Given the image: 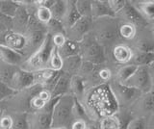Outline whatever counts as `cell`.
I'll use <instances>...</instances> for the list:
<instances>
[{
    "mask_svg": "<svg viewBox=\"0 0 154 129\" xmlns=\"http://www.w3.org/2000/svg\"><path fill=\"white\" fill-rule=\"evenodd\" d=\"M54 48L55 46L52 42V36L47 34L42 45L25 60V62L22 64L21 69L28 71H38L48 69V64H49L50 57Z\"/></svg>",
    "mask_w": 154,
    "mask_h": 129,
    "instance_id": "obj_1",
    "label": "cell"
},
{
    "mask_svg": "<svg viewBox=\"0 0 154 129\" xmlns=\"http://www.w3.org/2000/svg\"><path fill=\"white\" fill-rule=\"evenodd\" d=\"M75 97L73 94H66L61 97L57 102L53 113L52 128H67L74 121L73 105Z\"/></svg>",
    "mask_w": 154,
    "mask_h": 129,
    "instance_id": "obj_2",
    "label": "cell"
},
{
    "mask_svg": "<svg viewBox=\"0 0 154 129\" xmlns=\"http://www.w3.org/2000/svg\"><path fill=\"white\" fill-rule=\"evenodd\" d=\"M118 22L112 17H104L94 20V37L101 45H108L118 39L119 34Z\"/></svg>",
    "mask_w": 154,
    "mask_h": 129,
    "instance_id": "obj_3",
    "label": "cell"
},
{
    "mask_svg": "<svg viewBox=\"0 0 154 129\" xmlns=\"http://www.w3.org/2000/svg\"><path fill=\"white\" fill-rule=\"evenodd\" d=\"M87 35L80 42V55L84 62H88L94 66H100L105 61L104 46L95 39L94 35Z\"/></svg>",
    "mask_w": 154,
    "mask_h": 129,
    "instance_id": "obj_4",
    "label": "cell"
},
{
    "mask_svg": "<svg viewBox=\"0 0 154 129\" xmlns=\"http://www.w3.org/2000/svg\"><path fill=\"white\" fill-rule=\"evenodd\" d=\"M109 89L114 95L118 106H122L123 108H126L130 105L132 106L143 94L140 91L125 84L119 83L117 80L109 84Z\"/></svg>",
    "mask_w": 154,
    "mask_h": 129,
    "instance_id": "obj_5",
    "label": "cell"
},
{
    "mask_svg": "<svg viewBox=\"0 0 154 129\" xmlns=\"http://www.w3.org/2000/svg\"><path fill=\"white\" fill-rule=\"evenodd\" d=\"M60 97L52 98L45 107L33 112L29 116L30 129H51L53 122V113Z\"/></svg>",
    "mask_w": 154,
    "mask_h": 129,
    "instance_id": "obj_6",
    "label": "cell"
},
{
    "mask_svg": "<svg viewBox=\"0 0 154 129\" xmlns=\"http://www.w3.org/2000/svg\"><path fill=\"white\" fill-rule=\"evenodd\" d=\"M38 84L37 71H28L17 66L12 76L9 86L19 92L22 90L30 89Z\"/></svg>",
    "mask_w": 154,
    "mask_h": 129,
    "instance_id": "obj_7",
    "label": "cell"
},
{
    "mask_svg": "<svg viewBox=\"0 0 154 129\" xmlns=\"http://www.w3.org/2000/svg\"><path fill=\"white\" fill-rule=\"evenodd\" d=\"M125 85L140 91L142 94L151 92V81L149 75L148 66H139L136 72L130 78Z\"/></svg>",
    "mask_w": 154,
    "mask_h": 129,
    "instance_id": "obj_8",
    "label": "cell"
},
{
    "mask_svg": "<svg viewBox=\"0 0 154 129\" xmlns=\"http://www.w3.org/2000/svg\"><path fill=\"white\" fill-rule=\"evenodd\" d=\"M130 111L134 118H149L154 114V94H143Z\"/></svg>",
    "mask_w": 154,
    "mask_h": 129,
    "instance_id": "obj_9",
    "label": "cell"
},
{
    "mask_svg": "<svg viewBox=\"0 0 154 129\" xmlns=\"http://www.w3.org/2000/svg\"><path fill=\"white\" fill-rule=\"evenodd\" d=\"M94 27V18L82 17L69 30L66 31V35H69V39L80 42L84 38L90 34V31Z\"/></svg>",
    "mask_w": 154,
    "mask_h": 129,
    "instance_id": "obj_10",
    "label": "cell"
},
{
    "mask_svg": "<svg viewBox=\"0 0 154 129\" xmlns=\"http://www.w3.org/2000/svg\"><path fill=\"white\" fill-rule=\"evenodd\" d=\"M119 14H120V15L122 16V17L126 20L127 23L133 24L136 27H140V28H142V29H143L144 27H146L148 24V22L144 20L143 17L140 14V12L135 8L132 2L127 1L125 7Z\"/></svg>",
    "mask_w": 154,
    "mask_h": 129,
    "instance_id": "obj_11",
    "label": "cell"
},
{
    "mask_svg": "<svg viewBox=\"0 0 154 129\" xmlns=\"http://www.w3.org/2000/svg\"><path fill=\"white\" fill-rule=\"evenodd\" d=\"M24 57L25 55L22 52L17 51L3 44H0V59L6 65L12 66H20L25 62Z\"/></svg>",
    "mask_w": 154,
    "mask_h": 129,
    "instance_id": "obj_12",
    "label": "cell"
},
{
    "mask_svg": "<svg viewBox=\"0 0 154 129\" xmlns=\"http://www.w3.org/2000/svg\"><path fill=\"white\" fill-rule=\"evenodd\" d=\"M71 77L69 73H66L62 70L61 75L58 78L57 82L54 86V88L51 91V97L52 98L61 97L66 94H69L70 92V83Z\"/></svg>",
    "mask_w": 154,
    "mask_h": 129,
    "instance_id": "obj_13",
    "label": "cell"
},
{
    "mask_svg": "<svg viewBox=\"0 0 154 129\" xmlns=\"http://www.w3.org/2000/svg\"><path fill=\"white\" fill-rule=\"evenodd\" d=\"M91 4H93V14H91V17H93L94 20H100V18L104 17H117V15L114 13L112 8L110 7L108 1H105V0H95V1H91Z\"/></svg>",
    "mask_w": 154,
    "mask_h": 129,
    "instance_id": "obj_14",
    "label": "cell"
},
{
    "mask_svg": "<svg viewBox=\"0 0 154 129\" xmlns=\"http://www.w3.org/2000/svg\"><path fill=\"white\" fill-rule=\"evenodd\" d=\"M5 45H7L11 48L20 51L26 48L27 45V39L26 36L19 32H12L8 31L6 36H5Z\"/></svg>",
    "mask_w": 154,
    "mask_h": 129,
    "instance_id": "obj_15",
    "label": "cell"
},
{
    "mask_svg": "<svg viewBox=\"0 0 154 129\" xmlns=\"http://www.w3.org/2000/svg\"><path fill=\"white\" fill-rule=\"evenodd\" d=\"M136 48L139 52H154V34L151 31L140 33L136 40Z\"/></svg>",
    "mask_w": 154,
    "mask_h": 129,
    "instance_id": "obj_16",
    "label": "cell"
},
{
    "mask_svg": "<svg viewBox=\"0 0 154 129\" xmlns=\"http://www.w3.org/2000/svg\"><path fill=\"white\" fill-rule=\"evenodd\" d=\"M81 17H82L76 7V1H67L66 12L63 18V23H64L66 31L69 30Z\"/></svg>",
    "mask_w": 154,
    "mask_h": 129,
    "instance_id": "obj_17",
    "label": "cell"
},
{
    "mask_svg": "<svg viewBox=\"0 0 154 129\" xmlns=\"http://www.w3.org/2000/svg\"><path fill=\"white\" fill-rule=\"evenodd\" d=\"M135 8L140 12L143 18L147 22L154 20V1L153 0H144V1L132 2Z\"/></svg>",
    "mask_w": 154,
    "mask_h": 129,
    "instance_id": "obj_18",
    "label": "cell"
},
{
    "mask_svg": "<svg viewBox=\"0 0 154 129\" xmlns=\"http://www.w3.org/2000/svg\"><path fill=\"white\" fill-rule=\"evenodd\" d=\"M58 51H59V54L64 60L70 58V57L80 55V44L67 38L65 45L61 46L60 48H58Z\"/></svg>",
    "mask_w": 154,
    "mask_h": 129,
    "instance_id": "obj_19",
    "label": "cell"
},
{
    "mask_svg": "<svg viewBox=\"0 0 154 129\" xmlns=\"http://www.w3.org/2000/svg\"><path fill=\"white\" fill-rule=\"evenodd\" d=\"M112 54L114 59L120 64L128 63L133 58V52L132 49L125 45H117L112 51Z\"/></svg>",
    "mask_w": 154,
    "mask_h": 129,
    "instance_id": "obj_20",
    "label": "cell"
},
{
    "mask_svg": "<svg viewBox=\"0 0 154 129\" xmlns=\"http://www.w3.org/2000/svg\"><path fill=\"white\" fill-rule=\"evenodd\" d=\"M82 64H83V59H82L81 55L70 57V58H67V59L64 60V68H63V71L66 73H69L71 76L77 75V73L80 72Z\"/></svg>",
    "mask_w": 154,
    "mask_h": 129,
    "instance_id": "obj_21",
    "label": "cell"
},
{
    "mask_svg": "<svg viewBox=\"0 0 154 129\" xmlns=\"http://www.w3.org/2000/svg\"><path fill=\"white\" fill-rule=\"evenodd\" d=\"M85 90H86V80L79 74L72 76L71 83H70V92L72 93V94L76 98L79 99L80 97H84Z\"/></svg>",
    "mask_w": 154,
    "mask_h": 129,
    "instance_id": "obj_22",
    "label": "cell"
},
{
    "mask_svg": "<svg viewBox=\"0 0 154 129\" xmlns=\"http://www.w3.org/2000/svg\"><path fill=\"white\" fill-rule=\"evenodd\" d=\"M31 15L28 13L27 9L25 6L19 5V8L16 13V16L14 17V27L17 28H22L24 31L26 30V27L28 25V22L30 20Z\"/></svg>",
    "mask_w": 154,
    "mask_h": 129,
    "instance_id": "obj_23",
    "label": "cell"
},
{
    "mask_svg": "<svg viewBox=\"0 0 154 129\" xmlns=\"http://www.w3.org/2000/svg\"><path fill=\"white\" fill-rule=\"evenodd\" d=\"M138 66H149L154 64V52H139L133 55L131 60Z\"/></svg>",
    "mask_w": 154,
    "mask_h": 129,
    "instance_id": "obj_24",
    "label": "cell"
},
{
    "mask_svg": "<svg viewBox=\"0 0 154 129\" xmlns=\"http://www.w3.org/2000/svg\"><path fill=\"white\" fill-rule=\"evenodd\" d=\"M139 66L134 64H129L122 66L117 72V80L119 83L125 84L127 81L132 77L134 73L136 72Z\"/></svg>",
    "mask_w": 154,
    "mask_h": 129,
    "instance_id": "obj_25",
    "label": "cell"
},
{
    "mask_svg": "<svg viewBox=\"0 0 154 129\" xmlns=\"http://www.w3.org/2000/svg\"><path fill=\"white\" fill-rule=\"evenodd\" d=\"M19 4L13 0H0V13L4 14L8 17H14L16 16Z\"/></svg>",
    "mask_w": 154,
    "mask_h": 129,
    "instance_id": "obj_26",
    "label": "cell"
},
{
    "mask_svg": "<svg viewBox=\"0 0 154 129\" xmlns=\"http://www.w3.org/2000/svg\"><path fill=\"white\" fill-rule=\"evenodd\" d=\"M99 129H120V121L117 114L109 115L100 121Z\"/></svg>",
    "mask_w": 154,
    "mask_h": 129,
    "instance_id": "obj_27",
    "label": "cell"
},
{
    "mask_svg": "<svg viewBox=\"0 0 154 129\" xmlns=\"http://www.w3.org/2000/svg\"><path fill=\"white\" fill-rule=\"evenodd\" d=\"M46 29L48 34L51 36H54L57 34H64L66 35V29L62 20L52 18V20L46 24Z\"/></svg>",
    "mask_w": 154,
    "mask_h": 129,
    "instance_id": "obj_28",
    "label": "cell"
},
{
    "mask_svg": "<svg viewBox=\"0 0 154 129\" xmlns=\"http://www.w3.org/2000/svg\"><path fill=\"white\" fill-rule=\"evenodd\" d=\"M66 6H67V1H64V0H56L54 5L50 8V11L52 13L53 18L59 20L63 21L66 12Z\"/></svg>",
    "mask_w": 154,
    "mask_h": 129,
    "instance_id": "obj_29",
    "label": "cell"
},
{
    "mask_svg": "<svg viewBox=\"0 0 154 129\" xmlns=\"http://www.w3.org/2000/svg\"><path fill=\"white\" fill-rule=\"evenodd\" d=\"M28 118H29V114L27 112L17 113L13 117L14 118L13 129H30Z\"/></svg>",
    "mask_w": 154,
    "mask_h": 129,
    "instance_id": "obj_30",
    "label": "cell"
},
{
    "mask_svg": "<svg viewBox=\"0 0 154 129\" xmlns=\"http://www.w3.org/2000/svg\"><path fill=\"white\" fill-rule=\"evenodd\" d=\"M119 36L125 40H133L137 36V27L130 23H122L119 28Z\"/></svg>",
    "mask_w": 154,
    "mask_h": 129,
    "instance_id": "obj_31",
    "label": "cell"
},
{
    "mask_svg": "<svg viewBox=\"0 0 154 129\" xmlns=\"http://www.w3.org/2000/svg\"><path fill=\"white\" fill-rule=\"evenodd\" d=\"M63 68H64V59H63L61 55L59 54L58 48L55 47L50 57L49 64H48V69H51L55 71H62Z\"/></svg>",
    "mask_w": 154,
    "mask_h": 129,
    "instance_id": "obj_32",
    "label": "cell"
},
{
    "mask_svg": "<svg viewBox=\"0 0 154 129\" xmlns=\"http://www.w3.org/2000/svg\"><path fill=\"white\" fill-rule=\"evenodd\" d=\"M76 7L81 17H91V14H93L91 1H89V0H78V1H76Z\"/></svg>",
    "mask_w": 154,
    "mask_h": 129,
    "instance_id": "obj_33",
    "label": "cell"
},
{
    "mask_svg": "<svg viewBox=\"0 0 154 129\" xmlns=\"http://www.w3.org/2000/svg\"><path fill=\"white\" fill-rule=\"evenodd\" d=\"M36 17L41 23L46 25L47 23L53 18V16H52V13L50 11V9L40 6V7H38V9H37Z\"/></svg>",
    "mask_w": 154,
    "mask_h": 129,
    "instance_id": "obj_34",
    "label": "cell"
},
{
    "mask_svg": "<svg viewBox=\"0 0 154 129\" xmlns=\"http://www.w3.org/2000/svg\"><path fill=\"white\" fill-rule=\"evenodd\" d=\"M73 118L75 119H84L87 118V112L85 110V107L82 105L80 100L78 98L74 99V105H73Z\"/></svg>",
    "mask_w": 154,
    "mask_h": 129,
    "instance_id": "obj_35",
    "label": "cell"
},
{
    "mask_svg": "<svg viewBox=\"0 0 154 129\" xmlns=\"http://www.w3.org/2000/svg\"><path fill=\"white\" fill-rule=\"evenodd\" d=\"M17 93H18L17 91L13 89L12 87H10L8 84L0 80V101L7 97L16 95Z\"/></svg>",
    "mask_w": 154,
    "mask_h": 129,
    "instance_id": "obj_36",
    "label": "cell"
},
{
    "mask_svg": "<svg viewBox=\"0 0 154 129\" xmlns=\"http://www.w3.org/2000/svg\"><path fill=\"white\" fill-rule=\"evenodd\" d=\"M149 118H134L126 129H146Z\"/></svg>",
    "mask_w": 154,
    "mask_h": 129,
    "instance_id": "obj_37",
    "label": "cell"
},
{
    "mask_svg": "<svg viewBox=\"0 0 154 129\" xmlns=\"http://www.w3.org/2000/svg\"><path fill=\"white\" fill-rule=\"evenodd\" d=\"M47 103H48V102L45 101V100H43L42 98H41V97L37 94L36 97H32V98L30 99V101H29V106H30V107L34 110L33 112H35V111H38V110L42 109Z\"/></svg>",
    "mask_w": 154,
    "mask_h": 129,
    "instance_id": "obj_38",
    "label": "cell"
},
{
    "mask_svg": "<svg viewBox=\"0 0 154 129\" xmlns=\"http://www.w3.org/2000/svg\"><path fill=\"white\" fill-rule=\"evenodd\" d=\"M108 2L110 7L112 8V10L117 15V17L119 15V13L122 10L127 3V1H125V0H108Z\"/></svg>",
    "mask_w": 154,
    "mask_h": 129,
    "instance_id": "obj_39",
    "label": "cell"
},
{
    "mask_svg": "<svg viewBox=\"0 0 154 129\" xmlns=\"http://www.w3.org/2000/svg\"><path fill=\"white\" fill-rule=\"evenodd\" d=\"M14 118L11 116H4L0 118V129H13Z\"/></svg>",
    "mask_w": 154,
    "mask_h": 129,
    "instance_id": "obj_40",
    "label": "cell"
},
{
    "mask_svg": "<svg viewBox=\"0 0 154 129\" xmlns=\"http://www.w3.org/2000/svg\"><path fill=\"white\" fill-rule=\"evenodd\" d=\"M66 40H67L66 35H64V34H57V35L52 36V42L56 48H60L61 46L64 45Z\"/></svg>",
    "mask_w": 154,
    "mask_h": 129,
    "instance_id": "obj_41",
    "label": "cell"
},
{
    "mask_svg": "<svg viewBox=\"0 0 154 129\" xmlns=\"http://www.w3.org/2000/svg\"><path fill=\"white\" fill-rule=\"evenodd\" d=\"M97 74L99 78L103 81V82H109L112 77V72L108 68H102L97 71Z\"/></svg>",
    "mask_w": 154,
    "mask_h": 129,
    "instance_id": "obj_42",
    "label": "cell"
},
{
    "mask_svg": "<svg viewBox=\"0 0 154 129\" xmlns=\"http://www.w3.org/2000/svg\"><path fill=\"white\" fill-rule=\"evenodd\" d=\"M71 129H88L87 128V122L84 119H75V121L72 122Z\"/></svg>",
    "mask_w": 154,
    "mask_h": 129,
    "instance_id": "obj_43",
    "label": "cell"
},
{
    "mask_svg": "<svg viewBox=\"0 0 154 129\" xmlns=\"http://www.w3.org/2000/svg\"><path fill=\"white\" fill-rule=\"evenodd\" d=\"M149 69V75H150V81H151V92L154 94V64L148 66Z\"/></svg>",
    "mask_w": 154,
    "mask_h": 129,
    "instance_id": "obj_44",
    "label": "cell"
},
{
    "mask_svg": "<svg viewBox=\"0 0 154 129\" xmlns=\"http://www.w3.org/2000/svg\"><path fill=\"white\" fill-rule=\"evenodd\" d=\"M146 129H154V114L151 115L148 118V123H147Z\"/></svg>",
    "mask_w": 154,
    "mask_h": 129,
    "instance_id": "obj_45",
    "label": "cell"
},
{
    "mask_svg": "<svg viewBox=\"0 0 154 129\" xmlns=\"http://www.w3.org/2000/svg\"><path fill=\"white\" fill-rule=\"evenodd\" d=\"M8 31H11V30H10L9 28L5 25L1 20H0V35L3 34V33H5V32H8Z\"/></svg>",
    "mask_w": 154,
    "mask_h": 129,
    "instance_id": "obj_46",
    "label": "cell"
},
{
    "mask_svg": "<svg viewBox=\"0 0 154 129\" xmlns=\"http://www.w3.org/2000/svg\"><path fill=\"white\" fill-rule=\"evenodd\" d=\"M89 129H99V128H97V127H90Z\"/></svg>",
    "mask_w": 154,
    "mask_h": 129,
    "instance_id": "obj_47",
    "label": "cell"
},
{
    "mask_svg": "<svg viewBox=\"0 0 154 129\" xmlns=\"http://www.w3.org/2000/svg\"><path fill=\"white\" fill-rule=\"evenodd\" d=\"M152 32H153V34H154V23H153V25H152Z\"/></svg>",
    "mask_w": 154,
    "mask_h": 129,
    "instance_id": "obj_48",
    "label": "cell"
},
{
    "mask_svg": "<svg viewBox=\"0 0 154 129\" xmlns=\"http://www.w3.org/2000/svg\"><path fill=\"white\" fill-rule=\"evenodd\" d=\"M51 129H67V128H51Z\"/></svg>",
    "mask_w": 154,
    "mask_h": 129,
    "instance_id": "obj_49",
    "label": "cell"
},
{
    "mask_svg": "<svg viewBox=\"0 0 154 129\" xmlns=\"http://www.w3.org/2000/svg\"><path fill=\"white\" fill-rule=\"evenodd\" d=\"M0 115H1V110H0Z\"/></svg>",
    "mask_w": 154,
    "mask_h": 129,
    "instance_id": "obj_50",
    "label": "cell"
}]
</instances>
